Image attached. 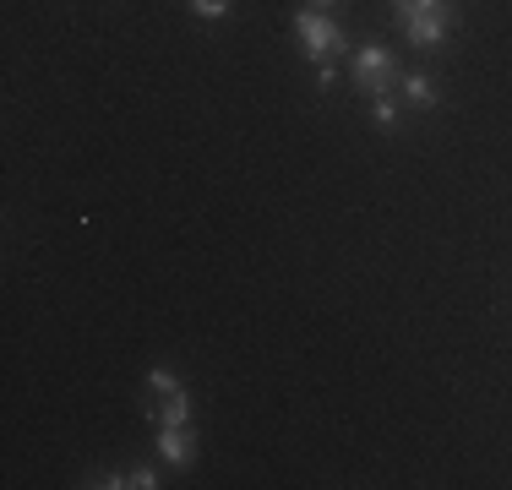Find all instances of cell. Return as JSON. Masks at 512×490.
I'll return each mask as SVG.
<instances>
[{
    "instance_id": "obj_1",
    "label": "cell",
    "mask_w": 512,
    "mask_h": 490,
    "mask_svg": "<svg viewBox=\"0 0 512 490\" xmlns=\"http://www.w3.org/2000/svg\"><path fill=\"white\" fill-rule=\"evenodd\" d=\"M295 39H300V49H306L311 60H327L333 49H344L338 22H327L322 11H295Z\"/></svg>"
},
{
    "instance_id": "obj_2",
    "label": "cell",
    "mask_w": 512,
    "mask_h": 490,
    "mask_svg": "<svg viewBox=\"0 0 512 490\" xmlns=\"http://www.w3.org/2000/svg\"><path fill=\"white\" fill-rule=\"evenodd\" d=\"M447 28H453V11L447 6H431V11H409L404 17V39L414 49H436L447 39Z\"/></svg>"
},
{
    "instance_id": "obj_3",
    "label": "cell",
    "mask_w": 512,
    "mask_h": 490,
    "mask_svg": "<svg viewBox=\"0 0 512 490\" xmlns=\"http://www.w3.org/2000/svg\"><path fill=\"white\" fill-rule=\"evenodd\" d=\"M355 82H360L371 98L387 93V88H393V55H387L382 44H365L360 55H355Z\"/></svg>"
},
{
    "instance_id": "obj_4",
    "label": "cell",
    "mask_w": 512,
    "mask_h": 490,
    "mask_svg": "<svg viewBox=\"0 0 512 490\" xmlns=\"http://www.w3.org/2000/svg\"><path fill=\"white\" fill-rule=\"evenodd\" d=\"M148 387L158 392V425H186V392L169 371H148Z\"/></svg>"
},
{
    "instance_id": "obj_5",
    "label": "cell",
    "mask_w": 512,
    "mask_h": 490,
    "mask_svg": "<svg viewBox=\"0 0 512 490\" xmlns=\"http://www.w3.org/2000/svg\"><path fill=\"white\" fill-rule=\"evenodd\" d=\"M158 452H164V463L186 469V463L197 458V441H191L186 425H158Z\"/></svg>"
},
{
    "instance_id": "obj_6",
    "label": "cell",
    "mask_w": 512,
    "mask_h": 490,
    "mask_svg": "<svg viewBox=\"0 0 512 490\" xmlns=\"http://www.w3.org/2000/svg\"><path fill=\"white\" fill-rule=\"evenodd\" d=\"M404 98L414 109H436V82L425 77V71H409V77H404Z\"/></svg>"
},
{
    "instance_id": "obj_7",
    "label": "cell",
    "mask_w": 512,
    "mask_h": 490,
    "mask_svg": "<svg viewBox=\"0 0 512 490\" xmlns=\"http://www.w3.org/2000/svg\"><path fill=\"white\" fill-rule=\"evenodd\" d=\"M371 120H376L382 131H393V126H398V104H393L387 93H376V98H371Z\"/></svg>"
},
{
    "instance_id": "obj_8",
    "label": "cell",
    "mask_w": 512,
    "mask_h": 490,
    "mask_svg": "<svg viewBox=\"0 0 512 490\" xmlns=\"http://www.w3.org/2000/svg\"><path fill=\"white\" fill-rule=\"evenodd\" d=\"M104 485H115V490H120V485H131V490H153V485H158V474H153V469H131L126 480H104Z\"/></svg>"
},
{
    "instance_id": "obj_9",
    "label": "cell",
    "mask_w": 512,
    "mask_h": 490,
    "mask_svg": "<svg viewBox=\"0 0 512 490\" xmlns=\"http://www.w3.org/2000/svg\"><path fill=\"white\" fill-rule=\"evenodd\" d=\"M229 6H235V0H191V11H197V17H207V22L229 17Z\"/></svg>"
},
{
    "instance_id": "obj_10",
    "label": "cell",
    "mask_w": 512,
    "mask_h": 490,
    "mask_svg": "<svg viewBox=\"0 0 512 490\" xmlns=\"http://www.w3.org/2000/svg\"><path fill=\"white\" fill-rule=\"evenodd\" d=\"M431 6H442V0H398V17H409V11H431Z\"/></svg>"
},
{
    "instance_id": "obj_11",
    "label": "cell",
    "mask_w": 512,
    "mask_h": 490,
    "mask_svg": "<svg viewBox=\"0 0 512 490\" xmlns=\"http://www.w3.org/2000/svg\"><path fill=\"white\" fill-rule=\"evenodd\" d=\"M311 6H316V11H322V6H333V0H311Z\"/></svg>"
}]
</instances>
